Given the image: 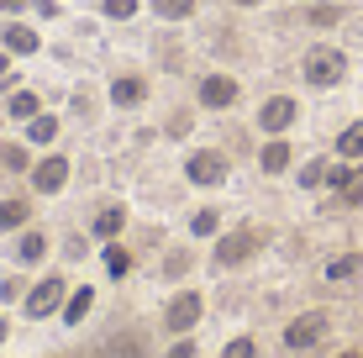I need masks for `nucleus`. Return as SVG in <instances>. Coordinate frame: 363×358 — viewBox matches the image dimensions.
I'll use <instances>...</instances> for the list:
<instances>
[{"label":"nucleus","mask_w":363,"mask_h":358,"mask_svg":"<svg viewBox=\"0 0 363 358\" xmlns=\"http://www.w3.org/2000/svg\"><path fill=\"white\" fill-rule=\"evenodd\" d=\"M300 79H306L311 90H337V84L347 79V53L332 47V43L306 47V58H300Z\"/></svg>","instance_id":"obj_1"},{"label":"nucleus","mask_w":363,"mask_h":358,"mask_svg":"<svg viewBox=\"0 0 363 358\" xmlns=\"http://www.w3.org/2000/svg\"><path fill=\"white\" fill-rule=\"evenodd\" d=\"M69 179H74V158L64 153V147H48V153H37V164H32V195L37 201H53V195H64L69 190Z\"/></svg>","instance_id":"obj_2"},{"label":"nucleus","mask_w":363,"mask_h":358,"mask_svg":"<svg viewBox=\"0 0 363 358\" xmlns=\"http://www.w3.org/2000/svg\"><path fill=\"white\" fill-rule=\"evenodd\" d=\"M200 322H206V295H200L195 285H179L164 301V332L169 337H190Z\"/></svg>","instance_id":"obj_3"},{"label":"nucleus","mask_w":363,"mask_h":358,"mask_svg":"<svg viewBox=\"0 0 363 358\" xmlns=\"http://www.w3.org/2000/svg\"><path fill=\"white\" fill-rule=\"evenodd\" d=\"M184 179H190L195 190H221V184L232 179V158L221 153V147H190V153H184Z\"/></svg>","instance_id":"obj_4"},{"label":"nucleus","mask_w":363,"mask_h":358,"mask_svg":"<svg viewBox=\"0 0 363 358\" xmlns=\"http://www.w3.org/2000/svg\"><path fill=\"white\" fill-rule=\"evenodd\" d=\"M258 248H264V232H258V227L216 232V242H211V264H216V269H237V264H247Z\"/></svg>","instance_id":"obj_5"},{"label":"nucleus","mask_w":363,"mask_h":358,"mask_svg":"<svg viewBox=\"0 0 363 358\" xmlns=\"http://www.w3.org/2000/svg\"><path fill=\"white\" fill-rule=\"evenodd\" d=\"M69 301V279L64 274H43L37 285H27L21 295V316H32V322H48V316H58Z\"/></svg>","instance_id":"obj_6"},{"label":"nucleus","mask_w":363,"mask_h":358,"mask_svg":"<svg viewBox=\"0 0 363 358\" xmlns=\"http://www.w3.org/2000/svg\"><path fill=\"white\" fill-rule=\"evenodd\" d=\"M237 101H242V79L227 69H206L195 79V106L200 111H232Z\"/></svg>","instance_id":"obj_7"},{"label":"nucleus","mask_w":363,"mask_h":358,"mask_svg":"<svg viewBox=\"0 0 363 358\" xmlns=\"http://www.w3.org/2000/svg\"><path fill=\"white\" fill-rule=\"evenodd\" d=\"M295 121H300V101H295V95H269V101L258 106L253 127L264 132V138H290Z\"/></svg>","instance_id":"obj_8"},{"label":"nucleus","mask_w":363,"mask_h":358,"mask_svg":"<svg viewBox=\"0 0 363 358\" xmlns=\"http://www.w3.org/2000/svg\"><path fill=\"white\" fill-rule=\"evenodd\" d=\"M0 47L11 58H32V53H43V32L27 16H0Z\"/></svg>","instance_id":"obj_9"},{"label":"nucleus","mask_w":363,"mask_h":358,"mask_svg":"<svg viewBox=\"0 0 363 358\" xmlns=\"http://www.w3.org/2000/svg\"><path fill=\"white\" fill-rule=\"evenodd\" d=\"M327 327H332V316L327 311H300L290 327H284V348L290 353H306V348H316L321 337H327Z\"/></svg>","instance_id":"obj_10"},{"label":"nucleus","mask_w":363,"mask_h":358,"mask_svg":"<svg viewBox=\"0 0 363 358\" xmlns=\"http://www.w3.org/2000/svg\"><path fill=\"white\" fill-rule=\"evenodd\" d=\"M90 358H153V342H147L143 327H121V332H111Z\"/></svg>","instance_id":"obj_11"},{"label":"nucleus","mask_w":363,"mask_h":358,"mask_svg":"<svg viewBox=\"0 0 363 358\" xmlns=\"http://www.w3.org/2000/svg\"><path fill=\"white\" fill-rule=\"evenodd\" d=\"M147 95H153L147 74H111V84H106V101L116 106V111H137V106H147Z\"/></svg>","instance_id":"obj_12"},{"label":"nucleus","mask_w":363,"mask_h":358,"mask_svg":"<svg viewBox=\"0 0 363 358\" xmlns=\"http://www.w3.org/2000/svg\"><path fill=\"white\" fill-rule=\"evenodd\" d=\"M48 253H53V237H48L43 227H21V232H16V242H11V258H16L21 269H37Z\"/></svg>","instance_id":"obj_13"},{"label":"nucleus","mask_w":363,"mask_h":358,"mask_svg":"<svg viewBox=\"0 0 363 358\" xmlns=\"http://www.w3.org/2000/svg\"><path fill=\"white\" fill-rule=\"evenodd\" d=\"M58 132H64V121H58L53 111H37L32 121H21V142H27L32 153H48V147L58 142Z\"/></svg>","instance_id":"obj_14"},{"label":"nucleus","mask_w":363,"mask_h":358,"mask_svg":"<svg viewBox=\"0 0 363 358\" xmlns=\"http://www.w3.org/2000/svg\"><path fill=\"white\" fill-rule=\"evenodd\" d=\"M32 216H37V195H0V237L32 227Z\"/></svg>","instance_id":"obj_15"},{"label":"nucleus","mask_w":363,"mask_h":358,"mask_svg":"<svg viewBox=\"0 0 363 358\" xmlns=\"http://www.w3.org/2000/svg\"><path fill=\"white\" fill-rule=\"evenodd\" d=\"M290 164H295L290 138H264V147H258V174L279 179V174H290Z\"/></svg>","instance_id":"obj_16"},{"label":"nucleus","mask_w":363,"mask_h":358,"mask_svg":"<svg viewBox=\"0 0 363 358\" xmlns=\"http://www.w3.org/2000/svg\"><path fill=\"white\" fill-rule=\"evenodd\" d=\"M121 232H127V206H121V201H106V206L95 211V221H90V237H95V242H116Z\"/></svg>","instance_id":"obj_17"},{"label":"nucleus","mask_w":363,"mask_h":358,"mask_svg":"<svg viewBox=\"0 0 363 358\" xmlns=\"http://www.w3.org/2000/svg\"><path fill=\"white\" fill-rule=\"evenodd\" d=\"M32 164H37V153L27 142H16V138H0V174H11V179H27L32 174Z\"/></svg>","instance_id":"obj_18"},{"label":"nucleus","mask_w":363,"mask_h":358,"mask_svg":"<svg viewBox=\"0 0 363 358\" xmlns=\"http://www.w3.org/2000/svg\"><path fill=\"white\" fill-rule=\"evenodd\" d=\"M327 184L337 195H342V206H363V169H353V164H337L332 174H327Z\"/></svg>","instance_id":"obj_19"},{"label":"nucleus","mask_w":363,"mask_h":358,"mask_svg":"<svg viewBox=\"0 0 363 358\" xmlns=\"http://www.w3.org/2000/svg\"><path fill=\"white\" fill-rule=\"evenodd\" d=\"M0 111H6V121H32L37 111H43V95L37 90H27V84H16V90L0 101Z\"/></svg>","instance_id":"obj_20"},{"label":"nucleus","mask_w":363,"mask_h":358,"mask_svg":"<svg viewBox=\"0 0 363 358\" xmlns=\"http://www.w3.org/2000/svg\"><path fill=\"white\" fill-rule=\"evenodd\" d=\"M90 306H95V290H90V285L69 290V301H64V311H58V322H64V327H79L84 316H90Z\"/></svg>","instance_id":"obj_21"},{"label":"nucleus","mask_w":363,"mask_h":358,"mask_svg":"<svg viewBox=\"0 0 363 358\" xmlns=\"http://www.w3.org/2000/svg\"><path fill=\"white\" fill-rule=\"evenodd\" d=\"M337 21H342V6H337V0H311L306 6V27L327 32V27H337Z\"/></svg>","instance_id":"obj_22"},{"label":"nucleus","mask_w":363,"mask_h":358,"mask_svg":"<svg viewBox=\"0 0 363 358\" xmlns=\"http://www.w3.org/2000/svg\"><path fill=\"white\" fill-rule=\"evenodd\" d=\"M147 6H153L158 21H190L200 11V0H147Z\"/></svg>","instance_id":"obj_23"},{"label":"nucleus","mask_w":363,"mask_h":358,"mask_svg":"<svg viewBox=\"0 0 363 358\" xmlns=\"http://www.w3.org/2000/svg\"><path fill=\"white\" fill-rule=\"evenodd\" d=\"M106 274H111V279H127V274H132V248H127L121 237L106 242Z\"/></svg>","instance_id":"obj_24"},{"label":"nucleus","mask_w":363,"mask_h":358,"mask_svg":"<svg viewBox=\"0 0 363 358\" xmlns=\"http://www.w3.org/2000/svg\"><path fill=\"white\" fill-rule=\"evenodd\" d=\"M190 264H195L190 248H169L164 264H158V274H164V279H184V274H190Z\"/></svg>","instance_id":"obj_25"},{"label":"nucleus","mask_w":363,"mask_h":358,"mask_svg":"<svg viewBox=\"0 0 363 358\" xmlns=\"http://www.w3.org/2000/svg\"><path fill=\"white\" fill-rule=\"evenodd\" d=\"M337 158H347V164H353V158H363V121H353V127L337 132Z\"/></svg>","instance_id":"obj_26"},{"label":"nucleus","mask_w":363,"mask_h":358,"mask_svg":"<svg viewBox=\"0 0 363 358\" xmlns=\"http://www.w3.org/2000/svg\"><path fill=\"white\" fill-rule=\"evenodd\" d=\"M190 132H195V111H190V106H174L169 121H164V138L179 142V138H190Z\"/></svg>","instance_id":"obj_27"},{"label":"nucleus","mask_w":363,"mask_h":358,"mask_svg":"<svg viewBox=\"0 0 363 358\" xmlns=\"http://www.w3.org/2000/svg\"><path fill=\"white\" fill-rule=\"evenodd\" d=\"M216 232H221V211L216 206H200L190 216V237H216Z\"/></svg>","instance_id":"obj_28"},{"label":"nucleus","mask_w":363,"mask_h":358,"mask_svg":"<svg viewBox=\"0 0 363 358\" xmlns=\"http://www.w3.org/2000/svg\"><path fill=\"white\" fill-rule=\"evenodd\" d=\"M358 274H363V258H358V253H342V258H332V264H327V279H332V285L358 279Z\"/></svg>","instance_id":"obj_29"},{"label":"nucleus","mask_w":363,"mask_h":358,"mask_svg":"<svg viewBox=\"0 0 363 358\" xmlns=\"http://www.w3.org/2000/svg\"><path fill=\"white\" fill-rule=\"evenodd\" d=\"M327 174H332V164L327 158H311V164H300V190H321V184H327Z\"/></svg>","instance_id":"obj_30"},{"label":"nucleus","mask_w":363,"mask_h":358,"mask_svg":"<svg viewBox=\"0 0 363 358\" xmlns=\"http://www.w3.org/2000/svg\"><path fill=\"white\" fill-rule=\"evenodd\" d=\"M95 11L106 21H132L137 11H143V0H95Z\"/></svg>","instance_id":"obj_31"},{"label":"nucleus","mask_w":363,"mask_h":358,"mask_svg":"<svg viewBox=\"0 0 363 358\" xmlns=\"http://www.w3.org/2000/svg\"><path fill=\"white\" fill-rule=\"evenodd\" d=\"M21 84V74H16V58L6 53V47H0V95H11Z\"/></svg>","instance_id":"obj_32"},{"label":"nucleus","mask_w":363,"mask_h":358,"mask_svg":"<svg viewBox=\"0 0 363 358\" xmlns=\"http://www.w3.org/2000/svg\"><path fill=\"white\" fill-rule=\"evenodd\" d=\"M221 358H258V342L253 337H232L227 348H221Z\"/></svg>","instance_id":"obj_33"},{"label":"nucleus","mask_w":363,"mask_h":358,"mask_svg":"<svg viewBox=\"0 0 363 358\" xmlns=\"http://www.w3.org/2000/svg\"><path fill=\"white\" fill-rule=\"evenodd\" d=\"M21 295H27V279H21V274L0 279V301H21Z\"/></svg>","instance_id":"obj_34"},{"label":"nucleus","mask_w":363,"mask_h":358,"mask_svg":"<svg viewBox=\"0 0 363 358\" xmlns=\"http://www.w3.org/2000/svg\"><path fill=\"white\" fill-rule=\"evenodd\" d=\"M32 16L37 21H58V16H64V6H58V0H32Z\"/></svg>","instance_id":"obj_35"},{"label":"nucleus","mask_w":363,"mask_h":358,"mask_svg":"<svg viewBox=\"0 0 363 358\" xmlns=\"http://www.w3.org/2000/svg\"><path fill=\"white\" fill-rule=\"evenodd\" d=\"M164 358H200V348H195V337H174V348Z\"/></svg>","instance_id":"obj_36"},{"label":"nucleus","mask_w":363,"mask_h":358,"mask_svg":"<svg viewBox=\"0 0 363 358\" xmlns=\"http://www.w3.org/2000/svg\"><path fill=\"white\" fill-rule=\"evenodd\" d=\"M0 16H32V0H0Z\"/></svg>","instance_id":"obj_37"},{"label":"nucleus","mask_w":363,"mask_h":358,"mask_svg":"<svg viewBox=\"0 0 363 358\" xmlns=\"http://www.w3.org/2000/svg\"><path fill=\"white\" fill-rule=\"evenodd\" d=\"M64 253H69V258H84V253H90V237H79V232H74V237L64 242Z\"/></svg>","instance_id":"obj_38"},{"label":"nucleus","mask_w":363,"mask_h":358,"mask_svg":"<svg viewBox=\"0 0 363 358\" xmlns=\"http://www.w3.org/2000/svg\"><path fill=\"white\" fill-rule=\"evenodd\" d=\"M227 6H237V11H258L264 0H227Z\"/></svg>","instance_id":"obj_39"},{"label":"nucleus","mask_w":363,"mask_h":358,"mask_svg":"<svg viewBox=\"0 0 363 358\" xmlns=\"http://www.w3.org/2000/svg\"><path fill=\"white\" fill-rule=\"evenodd\" d=\"M11 337V322H6V316H0V342H6Z\"/></svg>","instance_id":"obj_40"},{"label":"nucleus","mask_w":363,"mask_h":358,"mask_svg":"<svg viewBox=\"0 0 363 358\" xmlns=\"http://www.w3.org/2000/svg\"><path fill=\"white\" fill-rule=\"evenodd\" d=\"M337 358H363V353H337Z\"/></svg>","instance_id":"obj_41"},{"label":"nucleus","mask_w":363,"mask_h":358,"mask_svg":"<svg viewBox=\"0 0 363 358\" xmlns=\"http://www.w3.org/2000/svg\"><path fill=\"white\" fill-rule=\"evenodd\" d=\"M0 127H6V111H0Z\"/></svg>","instance_id":"obj_42"},{"label":"nucleus","mask_w":363,"mask_h":358,"mask_svg":"<svg viewBox=\"0 0 363 358\" xmlns=\"http://www.w3.org/2000/svg\"><path fill=\"white\" fill-rule=\"evenodd\" d=\"M358 37H363V32H358Z\"/></svg>","instance_id":"obj_43"}]
</instances>
